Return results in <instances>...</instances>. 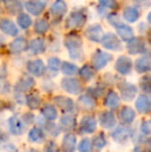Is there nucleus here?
Returning a JSON list of instances; mask_svg holds the SVG:
<instances>
[{"instance_id":"13","label":"nucleus","mask_w":151,"mask_h":152,"mask_svg":"<svg viewBox=\"0 0 151 152\" xmlns=\"http://www.w3.org/2000/svg\"><path fill=\"white\" fill-rule=\"evenodd\" d=\"M23 7L30 15L37 17L40 16L46 10V2H44L42 0H27L23 4Z\"/></svg>"},{"instance_id":"28","label":"nucleus","mask_w":151,"mask_h":152,"mask_svg":"<svg viewBox=\"0 0 151 152\" xmlns=\"http://www.w3.org/2000/svg\"><path fill=\"white\" fill-rule=\"evenodd\" d=\"M61 148L63 152H75L77 148V137L75 134H65L62 139Z\"/></svg>"},{"instance_id":"23","label":"nucleus","mask_w":151,"mask_h":152,"mask_svg":"<svg viewBox=\"0 0 151 152\" xmlns=\"http://www.w3.org/2000/svg\"><path fill=\"white\" fill-rule=\"evenodd\" d=\"M135 69L138 74H147L151 69V61L150 56L146 53L136 60L135 62Z\"/></svg>"},{"instance_id":"54","label":"nucleus","mask_w":151,"mask_h":152,"mask_svg":"<svg viewBox=\"0 0 151 152\" xmlns=\"http://www.w3.org/2000/svg\"><path fill=\"white\" fill-rule=\"evenodd\" d=\"M149 0H133V2L137 4H144L146 3V2H148Z\"/></svg>"},{"instance_id":"2","label":"nucleus","mask_w":151,"mask_h":152,"mask_svg":"<svg viewBox=\"0 0 151 152\" xmlns=\"http://www.w3.org/2000/svg\"><path fill=\"white\" fill-rule=\"evenodd\" d=\"M87 22V14L83 10H73L65 20V28L80 29L85 26Z\"/></svg>"},{"instance_id":"22","label":"nucleus","mask_w":151,"mask_h":152,"mask_svg":"<svg viewBox=\"0 0 151 152\" xmlns=\"http://www.w3.org/2000/svg\"><path fill=\"white\" fill-rule=\"evenodd\" d=\"M0 31L8 36H17L19 34V28L10 19L4 18L0 20Z\"/></svg>"},{"instance_id":"18","label":"nucleus","mask_w":151,"mask_h":152,"mask_svg":"<svg viewBox=\"0 0 151 152\" xmlns=\"http://www.w3.org/2000/svg\"><path fill=\"white\" fill-rule=\"evenodd\" d=\"M69 6L64 0H55L50 6V14L54 18L61 19L66 15Z\"/></svg>"},{"instance_id":"21","label":"nucleus","mask_w":151,"mask_h":152,"mask_svg":"<svg viewBox=\"0 0 151 152\" xmlns=\"http://www.w3.org/2000/svg\"><path fill=\"white\" fill-rule=\"evenodd\" d=\"M122 17L128 23H136L141 17V10L138 5H128L123 10Z\"/></svg>"},{"instance_id":"12","label":"nucleus","mask_w":151,"mask_h":152,"mask_svg":"<svg viewBox=\"0 0 151 152\" xmlns=\"http://www.w3.org/2000/svg\"><path fill=\"white\" fill-rule=\"evenodd\" d=\"M8 129L14 136H22L26 130V124L23 122L22 118L17 115H12L8 119Z\"/></svg>"},{"instance_id":"20","label":"nucleus","mask_w":151,"mask_h":152,"mask_svg":"<svg viewBox=\"0 0 151 152\" xmlns=\"http://www.w3.org/2000/svg\"><path fill=\"white\" fill-rule=\"evenodd\" d=\"M53 102L58 108H60L63 112L71 113L75 109V102L71 97H67L64 95H57L53 98Z\"/></svg>"},{"instance_id":"19","label":"nucleus","mask_w":151,"mask_h":152,"mask_svg":"<svg viewBox=\"0 0 151 152\" xmlns=\"http://www.w3.org/2000/svg\"><path fill=\"white\" fill-rule=\"evenodd\" d=\"M115 28H116V34L118 35V37L125 42H127L135 36V31H133V27H131L129 25L125 24L123 22L118 23L115 26Z\"/></svg>"},{"instance_id":"56","label":"nucleus","mask_w":151,"mask_h":152,"mask_svg":"<svg viewBox=\"0 0 151 152\" xmlns=\"http://www.w3.org/2000/svg\"><path fill=\"white\" fill-rule=\"evenodd\" d=\"M0 1H3V0H0Z\"/></svg>"},{"instance_id":"37","label":"nucleus","mask_w":151,"mask_h":152,"mask_svg":"<svg viewBox=\"0 0 151 152\" xmlns=\"http://www.w3.org/2000/svg\"><path fill=\"white\" fill-rule=\"evenodd\" d=\"M60 69H61V72H62L64 76L73 77L78 74L79 67L75 63H71V62H69V61H64V62H61Z\"/></svg>"},{"instance_id":"51","label":"nucleus","mask_w":151,"mask_h":152,"mask_svg":"<svg viewBox=\"0 0 151 152\" xmlns=\"http://www.w3.org/2000/svg\"><path fill=\"white\" fill-rule=\"evenodd\" d=\"M139 28H140V31H141L142 29H143V31H142L141 33L144 34V33H145V29H146V30H148V28H149V27H148L147 25L145 24V23H141V24L139 25Z\"/></svg>"},{"instance_id":"53","label":"nucleus","mask_w":151,"mask_h":152,"mask_svg":"<svg viewBox=\"0 0 151 152\" xmlns=\"http://www.w3.org/2000/svg\"><path fill=\"white\" fill-rule=\"evenodd\" d=\"M4 42H5V37H4V36L2 35L1 33H0V47L3 46Z\"/></svg>"},{"instance_id":"32","label":"nucleus","mask_w":151,"mask_h":152,"mask_svg":"<svg viewBox=\"0 0 151 152\" xmlns=\"http://www.w3.org/2000/svg\"><path fill=\"white\" fill-rule=\"evenodd\" d=\"M28 139L32 143H42L46 140V134H44V129H42L38 126H34L29 130Z\"/></svg>"},{"instance_id":"26","label":"nucleus","mask_w":151,"mask_h":152,"mask_svg":"<svg viewBox=\"0 0 151 152\" xmlns=\"http://www.w3.org/2000/svg\"><path fill=\"white\" fill-rule=\"evenodd\" d=\"M104 104L110 110H116L120 106V96L114 90L108 91L104 99Z\"/></svg>"},{"instance_id":"34","label":"nucleus","mask_w":151,"mask_h":152,"mask_svg":"<svg viewBox=\"0 0 151 152\" xmlns=\"http://www.w3.org/2000/svg\"><path fill=\"white\" fill-rule=\"evenodd\" d=\"M42 122H40L37 119V122L40 124V128H42V129L47 130L49 134H52V136H54V137L58 136L59 132H60V130H61L59 126H57L53 121H49V120H47V119H44V120L42 119Z\"/></svg>"},{"instance_id":"52","label":"nucleus","mask_w":151,"mask_h":152,"mask_svg":"<svg viewBox=\"0 0 151 152\" xmlns=\"http://www.w3.org/2000/svg\"><path fill=\"white\" fill-rule=\"evenodd\" d=\"M133 152H146V150L144 148H142L141 146H136L135 148H133Z\"/></svg>"},{"instance_id":"17","label":"nucleus","mask_w":151,"mask_h":152,"mask_svg":"<svg viewBox=\"0 0 151 152\" xmlns=\"http://www.w3.org/2000/svg\"><path fill=\"white\" fill-rule=\"evenodd\" d=\"M99 124L105 129H112L117 124V119L112 111H104L98 116Z\"/></svg>"},{"instance_id":"25","label":"nucleus","mask_w":151,"mask_h":152,"mask_svg":"<svg viewBox=\"0 0 151 152\" xmlns=\"http://www.w3.org/2000/svg\"><path fill=\"white\" fill-rule=\"evenodd\" d=\"M136 109L141 114H148L151 110V100L147 94H141L136 100Z\"/></svg>"},{"instance_id":"30","label":"nucleus","mask_w":151,"mask_h":152,"mask_svg":"<svg viewBox=\"0 0 151 152\" xmlns=\"http://www.w3.org/2000/svg\"><path fill=\"white\" fill-rule=\"evenodd\" d=\"M78 106L84 111H92L96 107V102L93 97H91L88 94H83L79 97Z\"/></svg>"},{"instance_id":"43","label":"nucleus","mask_w":151,"mask_h":152,"mask_svg":"<svg viewBox=\"0 0 151 152\" xmlns=\"http://www.w3.org/2000/svg\"><path fill=\"white\" fill-rule=\"evenodd\" d=\"M48 68L51 70V72H58L60 70V66H61V60L58 58V57H50L48 59Z\"/></svg>"},{"instance_id":"8","label":"nucleus","mask_w":151,"mask_h":152,"mask_svg":"<svg viewBox=\"0 0 151 152\" xmlns=\"http://www.w3.org/2000/svg\"><path fill=\"white\" fill-rule=\"evenodd\" d=\"M118 89L120 92V96L124 102H131L135 99L138 93V88L133 84L129 82H120L118 83Z\"/></svg>"},{"instance_id":"27","label":"nucleus","mask_w":151,"mask_h":152,"mask_svg":"<svg viewBox=\"0 0 151 152\" xmlns=\"http://www.w3.org/2000/svg\"><path fill=\"white\" fill-rule=\"evenodd\" d=\"M136 119V112L133 109L128 106H124L119 111V120L122 122V124L129 125Z\"/></svg>"},{"instance_id":"9","label":"nucleus","mask_w":151,"mask_h":152,"mask_svg":"<svg viewBox=\"0 0 151 152\" xmlns=\"http://www.w3.org/2000/svg\"><path fill=\"white\" fill-rule=\"evenodd\" d=\"M133 67V62L128 56L121 55L117 58L115 63V69L121 76H127L131 72Z\"/></svg>"},{"instance_id":"50","label":"nucleus","mask_w":151,"mask_h":152,"mask_svg":"<svg viewBox=\"0 0 151 152\" xmlns=\"http://www.w3.org/2000/svg\"><path fill=\"white\" fill-rule=\"evenodd\" d=\"M108 22H109L113 27H115L118 23H120L121 21L117 14H109L108 15Z\"/></svg>"},{"instance_id":"46","label":"nucleus","mask_w":151,"mask_h":152,"mask_svg":"<svg viewBox=\"0 0 151 152\" xmlns=\"http://www.w3.org/2000/svg\"><path fill=\"white\" fill-rule=\"evenodd\" d=\"M10 91V84L4 77H0V94H6Z\"/></svg>"},{"instance_id":"14","label":"nucleus","mask_w":151,"mask_h":152,"mask_svg":"<svg viewBox=\"0 0 151 152\" xmlns=\"http://www.w3.org/2000/svg\"><path fill=\"white\" fill-rule=\"evenodd\" d=\"M27 72L33 77H42L46 72V65L42 59H32L26 64Z\"/></svg>"},{"instance_id":"41","label":"nucleus","mask_w":151,"mask_h":152,"mask_svg":"<svg viewBox=\"0 0 151 152\" xmlns=\"http://www.w3.org/2000/svg\"><path fill=\"white\" fill-rule=\"evenodd\" d=\"M104 92H105V86H101V85H96L94 87H89L87 89V94L90 95L91 97H93L94 99L101 97L104 94Z\"/></svg>"},{"instance_id":"33","label":"nucleus","mask_w":151,"mask_h":152,"mask_svg":"<svg viewBox=\"0 0 151 152\" xmlns=\"http://www.w3.org/2000/svg\"><path fill=\"white\" fill-rule=\"evenodd\" d=\"M40 113H42V116L49 121L56 120L57 117H58V111H57V109L55 108V106L50 104H44L42 108V110H40Z\"/></svg>"},{"instance_id":"16","label":"nucleus","mask_w":151,"mask_h":152,"mask_svg":"<svg viewBox=\"0 0 151 152\" xmlns=\"http://www.w3.org/2000/svg\"><path fill=\"white\" fill-rule=\"evenodd\" d=\"M104 35V29L99 24L89 25L85 29V36L88 40L92 42H99Z\"/></svg>"},{"instance_id":"49","label":"nucleus","mask_w":151,"mask_h":152,"mask_svg":"<svg viewBox=\"0 0 151 152\" xmlns=\"http://www.w3.org/2000/svg\"><path fill=\"white\" fill-rule=\"evenodd\" d=\"M22 120L26 125H30V124H32L35 121V117L31 113H26V114H24L22 116Z\"/></svg>"},{"instance_id":"40","label":"nucleus","mask_w":151,"mask_h":152,"mask_svg":"<svg viewBox=\"0 0 151 152\" xmlns=\"http://www.w3.org/2000/svg\"><path fill=\"white\" fill-rule=\"evenodd\" d=\"M91 144H92V149L95 152L101 151L105 146L107 145V139L105 138V134H98L93 138V140L91 141Z\"/></svg>"},{"instance_id":"55","label":"nucleus","mask_w":151,"mask_h":152,"mask_svg":"<svg viewBox=\"0 0 151 152\" xmlns=\"http://www.w3.org/2000/svg\"><path fill=\"white\" fill-rule=\"evenodd\" d=\"M26 152H39L38 150H35V149H29V150H27Z\"/></svg>"},{"instance_id":"4","label":"nucleus","mask_w":151,"mask_h":152,"mask_svg":"<svg viewBox=\"0 0 151 152\" xmlns=\"http://www.w3.org/2000/svg\"><path fill=\"white\" fill-rule=\"evenodd\" d=\"M113 59V55L109 52H106L103 50H96L91 56V63L92 67L95 70H101L110 63Z\"/></svg>"},{"instance_id":"36","label":"nucleus","mask_w":151,"mask_h":152,"mask_svg":"<svg viewBox=\"0 0 151 152\" xmlns=\"http://www.w3.org/2000/svg\"><path fill=\"white\" fill-rule=\"evenodd\" d=\"M50 29V23L47 19H44V18H40V19H37L36 21L34 22V25H33V30L36 34H46L47 32L49 31Z\"/></svg>"},{"instance_id":"45","label":"nucleus","mask_w":151,"mask_h":152,"mask_svg":"<svg viewBox=\"0 0 151 152\" xmlns=\"http://www.w3.org/2000/svg\"><path fill=\"white\" fill-rule=\"evenodd\" d=\"M140 88L146 94H149L151 92V86H150V77L148 75L143 76L140 79Z\"/></svg>"},{"instance_id":"24","label":"nucleus","mask_w":151,"mask_h":152,"mask_svg":"<svg viewBox=\"0 0 151 152\" xmlns=\"http://www.w3.org/2000/svg\"><path fill=\"white\" fill-rule=\"evenodd\" d=\"M28 49L33 55H39L46 52L47 42L42 37H35L32 38L28 42Z\"/></svg>"},{"instance_id":"38","label":"nucleus","mask_w":151,"mask_h":152,"mask_svg":"<svg viewBox=\"0 0 151 152\" xmlns=\"http://www.w3.org/2000/svg\"><path fill=\"white\" fill-rule=\"evenodd\" d=\"M25 102H26V106L29 109L36 110V109L40 107V104H42V97L37 93L29 94V95H27L25 97Z\"/></svg>"},{"instance_id":"10","label":"nucleus","mask_w":151,"mask_h":152,"mask_svg":"<svg viewBox=\"0 0 151 152\" xmlns=\"http://www.w3.org/2000/svg\"><path fill=\"white\" fill-rule=\"evenodd\" d=\"M35 86V80L33 77L24 75L22 76L19 81L15 85V92L18 94H23L30 91Z\"/></svg>"},{"instance_id":"48","label":"nucleus","mask_w":151,"mask_h":152,"mask_svg":"<svg viewBox=\"0 0 151 152\" xmlns=\"http://www.w3.org/2000/svg\"><path fill=\"white\" fill-rule=\"evenodd\" d=\"M44 152H60L59 147L54 141H49L44 147Z\"/></svg>"},{"instance_id":"1","label":"nucleus","mask_w":151,"mask_h":152,"mask_svg":"<svg viewBox=\"0 0 151 152\" xmlns=\"http://www.w3.org/2000/svg\"><path fill=\"white\" fill-rule=\"evenodd\" d=\"M64 47L73 60L82 61L84 58V48L81 36L77 33H69L64 37Z\"/></svg>"},{"instance_id":"29","label":"nucleus","mask_w":151,"mask_h":152,"mask_svg":"<svg viewBox=\"0 0 151 152\" xmlns=\"http://www.w3.org/2000/svg\"><path fill=\"white\" fill-rule=\"evenodd\" d=\"M77 126V118L71 113H66L63 116H61L59 120V127L63 130H71L74 129Z\"/></svg>"},{"instance_id":"7","label":"nucleus","mask_w":151,"mask_h":152,"mask_svg":"<svg viewBox=\"0 0 151 152\" xmlns=\"http://www.w3.org/2000/svg\"><path fill=\"white\" fill-rule=\"evenodd\" d=\"M97 121L93 115H85L79 124V132L83 134H90L96 130Z\"/></svg>"},{"instance_id":"47","label":"nucleus","mask_w":151,"mask_h":152,"mask_svg":"<svg viewBox=\"0 0 151 152\" xmlns=\"http://www.w3.org/2000/svg\"><path fill=\"white\" fill-rule=\"evenodd\" d=\"M140 132L145 136H149L151 132V124L149 120H144L142 121L141 126H140Z\"/></svg>"},{"instance_id":"31","label":"nucleus","mask_w":151,"mask_h":152,"mask_svg":"<svg viewBox=\"0 0 151 152\" xmlns=\"http://www.w3.org/2000/svg\"><path fill=\"white\" fill-rule=\"evenodd\" d=\"M4 7L10 15H18L22 12L23 4L20 0H3Z\"/></svg>"},{"instance_id":"42","label":"nucleus","mask_w":151,"mask_h":152,"mask_svg":"<svg viewBox=\"0 0 151 152\" xmlns=\"http://www.w3.org/2000/svg\"><path fill=\"white\" fill-rule=\"evenodd\" d=\"M79 152H93L91 140L89 138H84L81 140V142L78 145Z\"/></svg>"},{"instance_id":"11","label":"nucleus","mask_w":151,"mask_h":152,"mask_svg":"<svg viewBox=\"0 0 151 152\" xmlns=\"http://www.w3.org/2000/svg\"><path fill=\"white\" fill-rule=\"evenodd\" d=\"M28 49V42L24 36H16L8 45L9 53L12 55H19L24 53Z\"/></svg>"},{"instance_id":"35","label":"nucleus","mask_w":151,"mask_h":152,"mask_svg":"<svg viewBox=\"0 0 151 152\" xmlns=\"http://www.w3.org/2000/svg\"><path fill=\"white\" fill-rule=\"evenodd\" d=\"M78 74L84 82H89L95 77V69L91 65L85 64L78 70Z\"/></svg>"},{"instance_id":"5","label":"nucleus","mask_w":151,"mask_h":152,"mask_svg":"<svg viewBox=\"0 0 151 152\" xmlns=\"http://www.w3.org/2000/svg\"><path fill=\"white\" fill-rule=\"evenodd\" d=\"M126 50L131 55H143L148 52V46L143 37L133 36L127 42Z\"/></svg>"},{"instance_id":"6","label":"nucleus","mask_w":151,"mask_h":152,"mask_svg":"<svg viewBox=\"0 0 151 152\" xmlns=\"http://www.w3.org/2000/svg\"><path fill=\"white\" fill-rule=\"evenodd\" d=\"M61 88L65 92L73 95H78L83 91V86L80 81L73 77H65L61 80Z\"/></svg>"},{"instance_id":"44","label":"nucleus","mask_w":151,"mask_h":152,"mask_svg":"<svg viewBox=\"0 0 151 152\" xmlns=\"http://www.w3.org/2000/svg\"><path fill=\"white\" fill-rule=\"evenodd\" d=\"M98 3L101 8H107L110 10H116L119 7V3L116 0H98Z\"/></svg>"},{"instance_id":"39","label":"nucleus","mask_w":151,"mask_h":152,"mask_svg":"<svg viewBox=\"0 0 151 152\" xmlns=\"http://www.w3.org/2000/svg\"><path fill=\"white\" fill-rule=\"evenodd\" d=\"M17 23H18L19 27L21 29L26 30V29H28L32 25L33 21L32 18L28 14H26V12H20V14H18V17H17Z\"/></svg>"},{"instance_id":"3","label":"nucleus","mask_w":151,"mask_h":152,"mask_svg":"<svg viewBox=\"0 0 151 152\" xmlns=\"http://www.w3.org/2000/svg\"><path fill=\"white\" fill-rule=\"evenodd\" d=\"M99 44L108 51H112V52H120L122 50V42L118 37L116 33L114 32H107L104 33L103 37H101Z\"/></svg>"},{"instance_id":"15","label":"nucleus","mask_w":151,"mask_h":152,"mask_svg":"<svg viewBox=\"0 0 151 152\" xmlns=\"http://www.w3.org/2000/svg\"><path fill=\"white\" fill-rule=\"evenodd\" d=\"M131 129L125 124H121L118 125L116 128L111 132V137L114 141L118 143H124L128 138L131 136Z\"/></svg>"}]
</instances>
